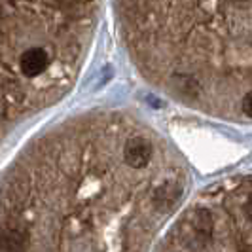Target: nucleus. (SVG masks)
Masks as SVG:
<instances>
[{
    "instance_id": "f257e3e1",
    "label": "nucleus",
    "mask_w": 252,
    "mask_h": 252,
    "mask_svg": "<svg viewBox=\"0 0 252 252\" xmlns=\"http://www.w3.org/2000/svg\"><path fill=\"white\" fill-rule=\"evenodd\" d=\"M124 159L133 169H144L152 159V144L144 137H133L124 146Z\"/></svg>"
},
{
    "instance_id": "f03ea898",
    "label": "nucleus",
    "mask_w": 252,
    "mask_h": 252,
    "mask_svg": "<svg viewBox=\"0 0 252 252\" xmlns=\"http://www.w3.org/2000/svg\"><path fill=\"white\" fill-rule=\"evenodd\" d=\"M50 63L48 59V53L42 50V48H31L27 50L23 55H21V61H19V66H21V72L25 76H31L34 78L40 72L46 70V66Z\"/></svg>"
},
{
    "instance_id": "7ed1b4c3",
    "label": "nucleus",
    "mask_w": 252,
    "mask_h": 252,
    "mask_svg": "<svg viewBox=\"0 0 252 252\" xmlns=\"http://www.w3.org/2000/svg\"><path fill=\"white\" fill-rule=\"evenodd\" d=\"M182 195V188L178 182H163L161 186L154 189V195H152V203L156 209L159 211H167L171 207H175L177 201Z\"/></svg>"
},
{
    "instance_id": "20e7f679",
    "label": "nucleus",
    "mask_w": 252,
    "mask_h": 252,
    "mask_svg": "<svg viewBox=\"0 0 252 252\" xmlns=\"http://www.w3.org/2000/svg\"><path fill=\"white\" fill-rule=\"evenodd\" d=\"M193 227H195V231L199 233V235H205V237H209L211 233H213V216L209 211H197L195 215H193Z\"/></svg>"
},
{
    "instance_id": "39448f33",
    "label": "nucleus",
    "mask_w": 252,
    "mask_h": 252,
    "mask_svg": "<svg viewBox=\"0 0 252 252\" xmlns=\"http://www.w3.org/2000/svg\"><path fill=\"white\" fill-rule=\"evenodd\" d=\"M243 112L247 114L249 118H252V91L247 93L245 99H243Z\"/></svg>"
},
{
    "instance_id": "423d86ee",
    "label": "nucleus",
    "mask_w": 252,
    "mask_h": 252,
    "mask_svg": "<svg viewBox=\"0 0 252 252\" xmlns=\"http://www.w3.org/2000/svg\"><path fill=\"white\" fill-rule=\"evenodd\" d=\"M245 215H247V218L252 222V193H251V197L247 199V203H245Z\"/></svg>"
}]
</instances>
